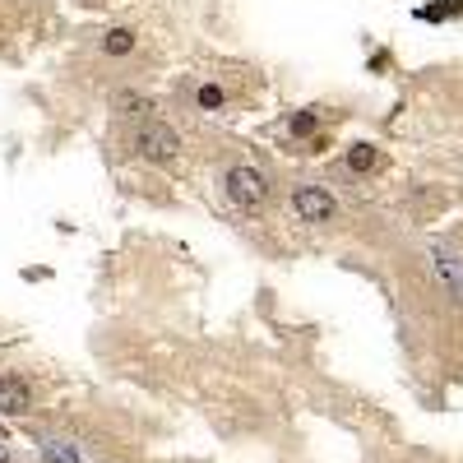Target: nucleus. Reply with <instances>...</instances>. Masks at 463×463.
Here are the masks:
<instances>
[{
    "instance_id": "nucleus-1",
    "label": "nucleus",
    "mask_w": 463,
    "mask_h": 463,
    "mask_svg": "<svg viewBox=\"0 0 463 463\" xmlns=\"http://www.w3.org/2000/svg\"><path fill=\"white\" fill-rule=\"evenodd\" d=\"M134 149H140L149 162H172L181 153V134L167 125V121H140V130H134Z\"/></svg>"
},
{
    "instance_id": "nucleus-2",
    "label": "nucleus",
    "mask_w": 463,
    "mask_h": 463,
    "mask_svg": "<svg viewBox=\"0 0 463 463\" xmlns=\"http://www.w3.org/2000/svg\"><path fill=\"white\" fill-rule=\"evenodd\" d=\"M223 185H227V200L241 204V209H260V204L269 200V181H264V172H255V167H227Z\"/></svg>"
},
{
    "instance_id": "nucleus-3",
    "label": "nucleus",
    "mask_w": 463,
    "mask_h": 463,
    "mask_svg": "<svg viewBox=\"0 0 463 463\" xmlns=\"http://www.w3.org/2000/svg\"><path fill=\"white\" fill-rule=\"evenodd\" d=\"M292 209H296L302 223H330V218L339 213L334 195H330L324 185H296V190H292Z\"/></svg>"
},
{
    "instance_id": "nucleus-4",
    "label": "nucleus",
    "mask_w": 463,
    "mask_h": 463,
    "mask_svg": "<svg viewBox=\"0 0 463 463\" xmlns=\"http://www.w3.org/2000/svg\"><path fill=\"white\" fill-rule=\"evenodd\" d=\"M431 260H435V274L445 279L450 296H454V302H463V260H459L454 251H445V246H435V251H431Z\"/></svg>"
},
{
    "instance_id": "nucleus-5",
    "label": "nucleus",
    "mask_w": 463,
    "mask_h": 463,
    "mask_svg": "<svg viewBox=\"0 0 463 463\" xmlns=\"http://www.w3.org/2000/svg\"><path fill=\"white\" fill-rule=\"evenodd\" d=\"M29 403H33V394H29V385H23L19 375H0V413L5 417L29 413Z\"/></svg>"
},
{
    "instance_id": "nucleus-6",
    "label": "nucleus",
    "mask_w": 463,
    "mask_h": 463,
    "mask_svg": "<svg viewBox=\"0 0 463 463\" xmlns=\"http://www.w3.org/2000/svg\"><path fill=\"white\" fill-rule=\"evenodd\" d=\"M42 459L47 463H84V454L74 445H65V441H42Z\"/></svg>"
},
{
    "instance_id": "nucleus-7",
    "label": "nucleus",
    "mask_w": 463,
    "mask_h": 463,
    "mask_svg": "<svg viewBox=\"0 0 463 463\" xmlns=\"http://www.w3.org/2000/svg\"><path fill=\"white\" fill-rule=\"evenodd\" d=\"M130 47H134V33H130V29H112V33L102 38V51H107V56H125Z\"/></svg>"
},
{
    "instance_id": "nucleus-8",
    "label": "nucleus",
    "mask_w": 463,
    "mask_h": 463,
    "mask_svg": "<svg viewBox=\"0 0 463 463\" xmlns=\"http://www.w3.org/2000/svg\"><path fill=\"white\" fill-rule=\"evenodd\" d=\"M116 107H121V112H130V116L153 112V102H149V98H140V93H116Z\"/></svg>"
},
{
    "instance_id": "nucleus-9",
    "label": "nucleus",
    "mask_w": 463,
    "mask_h": 463,
    "mask_svg": "<svg viewBox=\"0 0 463 463\" xmlns=\"http://www.w3.org/2000/svg\"><path fill=\"white\" fill-rule=\"evenodd\" d=\"M347 162H357V167H371V162H375V153H371V144H362L357 153H352Z\"/></svg>"
},
{
    "instance_id": "nucleus-10",
    "label": "nucleus",
    "mask_w": 463,
    "mask_h": 463,
    "mask_svg": "<svg viewBox=\"0 0 463 463\" xmlns=\"http://www.w3.org/2000/svg\"><path fill=\"white\" fill-rule=\"evenodd\" d=\"M218 102H223V93H218V89H200V107H218Z\"/></svg>"
},
{
    "instance_id": "nucleus-11",
    "label": "nucleus",
    "mask_w": 463,
    "mask_h": 463,
    "mask_svg": "<svg viewBox=\"0 0 463 463\" xmlns=\"http://www.w3.org/2000/svg\"><path fill=\"white\" fill-rule=\"evenodd\" d=\"M0 463H10V454H5V450H0Z\"/></svg>"
}]
</instances>
